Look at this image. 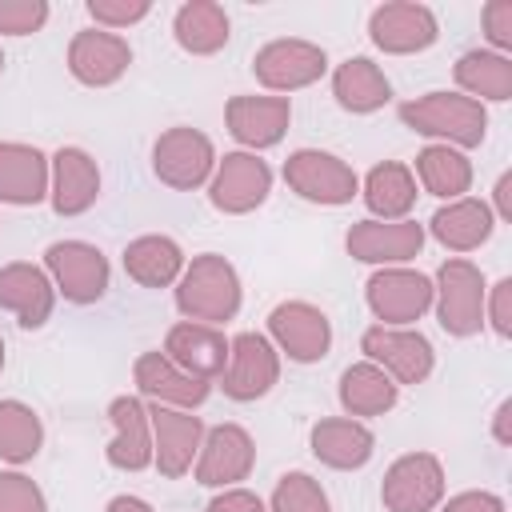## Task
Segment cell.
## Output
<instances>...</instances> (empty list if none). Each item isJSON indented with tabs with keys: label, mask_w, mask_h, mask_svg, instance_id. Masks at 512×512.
Returning a JSON list of instances; mask_svg holds the SVG:
<instances>
[{
	"label": "cell",
	"mask_w": 512,
	"mask_h": 512,
	"mask_svg": "<svg viewBox=\"0 0 512 512\" xmlns=\"http://www.w3.org/2000/svg\"><path fill=\"white\" fill-rule=\"evenodd\" d=\"M400 120H404V128L432 136L448 148H476V144H484V132H488L484 104L464 92H428V96L404 100Z\"/></svg>",
	"instance_id": "1"
},
{
	"label": "cell",
	"mask_w": 512,
	"mask_h": 512,
	"mask_svg": "<svg viewBox=\"0 0 512 512\" xmlns=\"http://www.w3.org/2000/svg\"><path fill=\"white\" fill-rule=\"evenodd\" d=\"M176 308L196 320V324H224L240 312V276L236 268L216 256H192V264H184L180 280H176Z\"/></svg>",
	"instance_id": "2"
},
{
	"label": "cell",
	"mask_w": 512,
	"mask_h": 512,
	"mask_svg": "<svg viewBox=\"0 0 512 512\" xmlns=\"http://www.w3.org/2000/svg\"><path fill=\"white\" fill-rule=\"evenodd\" d=\"M432 300H436V320L448 336H476L484 328L488 288H484V272L472 260H460V256L444 260L436 272Z\"/></svg>",
	"instance_id": "3"
},
{
	"label": "cell",
	"mask_w": 512,
	"mask_h": 512,
	"mask_svg": "<svg viewBox=\"0 0 512 512\" xmlns=\"http://www.w3.org/2000/svg\"><path fill=\"white\" fill-rule=\"evenodd\" d=\"M44 272L52 276L56 292L64 300H72V304H96L108 292V280H112L108 256L96 244H84V240H56V244H48Z\"/></svg>",
	"instance_id": "4"
},
{
	"label": "cell",
	"mask_w": 512,
	"mask_h": 512,
	"mask_svg": "<svg viewBox=\"0 0 512 512\" xmlns=\"http://www.w3.org/2000/svg\"><path fill=\"white\" fill-rule=\"evenodd\" d=\"M216 168V148L200 128H168L156 136L152 144V172L160 176V184L176 188V192H192L200 184L212 180Z\"/></svg>",
	"instance_id": "5"
},
{
	"label": "cell",
	"mask_w": 512,
	"mask_h": 512,
	"mask_svg": "<svg viewBox=\"0 0 512 512\" xmlns=\"http://www.w3.org/2000/svg\"><path fill=\"white\" fill-rule=\"evenodd\" d=\"M280 380V352L264 332H240L228 340V364L220 372V388L228 400H260Z\"/></svg>",
	"instance_id": "6"
},
{
	"label": "cell",
	"mask_w": 512,
	"mask_h": 512,
	"mask_svg": "<svg viewBox=\"0 0 512 512\" xmlns=\"http://www.w3.org/2000/svg\"><path fill=\"white\" fill-rule=\"evenodd\" d=\"M284 180L296 196L312 200V204H348L360 192V180L352 172V164H344L332 152L320 148H296L284 160Z\"/></svg>",
	"instance_id": "7"
},
{
	"label": "cell",
	"mask_w": 512,
	"mask_h": 512,
	"mask_svg": "<svg viewBox=\"0 0 512 512\" xmlns=\"http://www.w3.org/2000/svg\"><path fill=\"white\" fill-rule=\"evenodd\" d=\"M268 192H272V168L256 152H224V160H216L212 180H208L212 208L228 216H244L260 208Z\"/></svg>",
	"instance_id": "8"
},
{
	"label": "cell",
	"mask_w": 512,
	"mask_h": 512,
	"mask_svg": "<svg viewBox=\"0 0 512 512\" xmlns=\"http://www.w3.org/2000/svg\"><path fill=\"white\" fill-rule=\"evenodd\" d=\"M368 308L388 328H408L432 308V280L412 268H380L364 284Z\"/></svg>",
	"instance_id": "9"
},
{
	"label": "cell",
	"mask_w": 512,
	"mask_h": 512,
	"mask_svg": "<svg viewBox=\"0 0 512 512\" xmlns=\"http://www.w3.org/2000/svg\"><path fill=\"white\" fill-rule=\"evenodd\" d=\"M268 340L288 352L296 364H316L332 348V324L328 316L308 300H284L268 312Z\"/></svg>",
	"instance_id": "10"
},
{
	"label": "cell",
	"mask_w": 512,
	"mask_h": 512,
	"mask_svg": "<svg viewBox=\"0 0 512 512\" xmlns=\"http://www.w3.org/2000/svg\"><path fill=\"white\" fill-rule=\"evenodd\" d=\"M360 348L364 356L384 368L396 384H424L432 376V364H436V352L428 344V336L412 332V328H388V324H376L360 336Z\"/></svg>",
	"instance_id": "11"
},
{
	"label": "cell",
	"mask_w": 512,
	"mask_h": 512,
	"mask_svg": "<svg viewBox=\"0 0 512 512\" xmlns=\"http://www.w3.org/2000/svg\"><path fill=\"white\" fill-rule=\"evenodd\" d=\"M388 512H432L444 500V464L432 452H408L392 460L380 484Z\"/></svg>",
	"instance_id": "12"
},
{
	"label": "cell",
	"mask_w": 512,
	"mask_h": 512,
	"mask_svg": "<svg viewBox=\"0 0 512 512\" xmlns=\"http://www.w3.org/2000/svg\"><path fill=\"white\" fill-rule=\"evenodd\" d=\"M328 68V56L320 44L312 40H296V36H284V40H268L256 56H252V72L264 88L272 92H296V88H308L324 76Z\"/></svg>",
	"instance_id": "13"
},
{
	"label": "cell",
	"mask_w": 512,
	"mask_h": 512,
	"mask_svg": "<svg viewBox=\"0 0 512 512\" xmlns=\"http://www.w3.org/2000/svg\"><path fill=\"white\" fill-rule=\"evenodd\" d=\"M368 36L388 56H412V52H424L436 44L440 24H436V12L428 4L392 0L368 16Z\"/></svg>",
	"instance_id": "14"
},
{
	"label": "cell",
	"mask_w": 512,
	"mask_h": 512,
	"mask_svg": "<svg viewBox=\"0 0 512 512\" xmlns=\"http://www.w3.org/2000/svg\"><path fill=\"white\" fill-rule=\"evenodd\" d=\"M148 424H152V464L160 468L164 480H180L200 452L204 420L184 408L156 404L148 408Z\"/></svg>",
	"instance_id": "15"
},
{
	"label": "cell",
	"mask_w": 512,
	"mask_h": 512,
	"mask_svg": "<svg viewBox=\"0 0 512 512\" xmlns=\"http://www.w3.org/2000/svg\"><path fill=\"white\" fill-rule=\"evenodd\" d=\"M256 464V444L240 424H216L196 452V480L204 488H236Z\"/></svg>",
	"instance_id": "16"
},
{
	"label": "cell",
	"mask_w": 512,
	"mask_h": 512,
	"mask_svg": "<svg viewBox=\"0 0 512 512\" xmlns=\"http://www.w3.org/2000/svg\"><path fill=\"white\" fill-rule=\"evenodd\" d=\"M132 64V48L124 36L104 32V28H84L68 44V72L88 84V88H108L116 84Z\"/></svg>",
	"instance_id": "17"
},
{
	"label": "cell",
	"mask_w": 512,
	"mask_h": 512,
	"mask_svg": "<svg viewBox=\"0 0 512 512\" xmlns=\"http://www.w3.org/2000/svg\"><path fill=\"white\" fill-rule=\"evenodd\" d=\"M348 256L364 264H408L424 248V228L416 220H360L344 236Z\"/></svg>",
	"instance_id": "18"
},
{
	"label": "cell",
	"mask_w": 512,
	"mask_h": 512,
	"mask_svg": "<svg viewBox=\"0 0 512 512\" xmlns=\"http://www.w3.org/2000/svg\"><path fill=\"white\" fill-rule=\"evenodd\" d=\"M132 380H136L140 396H148L152 404H172V408H196L212 392V380H200V376L176 368L164 352H140L132 364Z\"/></svg>",
	"instance_id": "19"
},
{
	"label": "cell",
	"mask_w": 512,
	"mask_h": 512,
	"mask_svg": "<svg viewBox=\"0 0 512 512\" xmlns=\"http://www.w3.org/2000/svg\"><path fill=\"white\" fill-rule=\"evenodd\" d=\"M52 304H56V284L44 268L24 260L0 268V308H8L20 328H44Z\"/></svg>",
	"instance_id": "20"
},
{
	"label": "cell",
	"mask_w": 512,
	"mask_h": 512,
	"mask_svg": "<svg viewBox=\"0 0 512 512\" xmlns=\"http://www.w3.org/2000/svg\"><path fill=\"white\" fill-rule=\"evenodd\" d=\"M52 180H48V200L56 216H80L96 204L100 196V168L84 148H60L52 160Z\"/></svg>",
	"instance_id": "21"
},
{
	"label": "cell",
	"mask_w": 512,
	"mask_h": 512,
	"mask_svg": "<svg viewBox=\"0 0 512 512\" xmlns=\"http://www.w3.org/2000/svg\"><path fill=\"white\" fill-rule=\"evenodd\" d=\"M164 356L176 368H184V372H192L200 380H220V372L228 364V336L220 328H212V324L180 320L164 336Z\"/></svg>",
	"instance_id": "22"
},
{
	"label": "cell",
	"mask_w": 512,
	"mask_h": 512,
	"mask_svg": "<svg viewBox=\"0 0 512 512\" xmlns=\"http://www.w3.org/2000/svg\"><path fill=\"white\" fill-rule=\"evenodd\" d=\"M224 120L244 148H272L288 132L292 104L288 96H232L224 108Z\"/></svg>",
	"instance_id": "23"
},
{
	"label": "cell",
	"mask_w": 512,
	"mask_h": 512,
	"mask_svg": "<svg viewBox=\"0 0 512 512\" xmlns=\"http://www.w3.org/2000/svg\"><path fill=\"white\" fill-rule=\"evenodd\" d=\"M108 424L116 428L108 444V464L120 472H144L152 464V424L140 396H116L108 404Z\"/></svg>",
	"instance_id": "24"
},
{
	"label": "cell",
	"mask_w": 512,
	"mask_h": 512,
	"mask_svg": "<svg viewBox=\"0 0 512 512\" xmlns=\"http://www.w3.org/2000/svg\"><path fill=\"white\" fill-rule=\"evenodd\" d=\"M48 156L32 144H16V140H0V204H40L48 196Z\"/></svg>",
	"instance_id": "25"
},
{
	"label": "cell",
	"mask_w": 512,
	"mask_h": 512,
	"mask_svg": "<svg viewBox=\"0 0 512 512\" xmlns=\"http://www.w3.org/2000/svg\"><path fill=\"white\" fill-rule=\"evenodd\" d=\"M308 444H312V456L336 472H352V468H364L376 452V436L360 424V420H344V416H328V420H316L312 432H308Z\"/></svg>",
	"instance_id": "26"
},
{
	"label": "cell",
	"mask_w": 512,
	"mask_h": 512,
	"mask_svg": "<svg viewBox=\"0 0 512 512\" xmlns=\"http://www.w3.org/2000/svg\"><path fill=\"white\" fill-rule=\"evenodd\" d=\"M496 228V216L484 200H472V196H460V200H448L444 208H436V216L428 220V232L448 248V252H472L480 248Z\"/></svg>",
	"instance_id": "27"
},
{
	"label": "cell",
	"mask_w": 512,
	"mask_h": 512,
	"mask_svg": "<svg viewBox=\"0 0 512 512\" xmlns=\"http://www.w3.org/2000/svg\"><path fill=\"white\" fill-rule=\"evenodd\" d=\"M332 96L344 112L352 116H368L376 108H384L392 100V84L380 72V64H372L368 56H348L336 72H332Z\"/></svg>",
	"instance_id": "28"
},
{
	"label": "cell",
	"mask_w": 512,
	"mask_h": 512,
	"mask_svg": "<svg viewBox=\"0 0 512 512\" xmlns=\"http://www.w3.org/2000/svg\"><path fill=\"white\" fill-rule=\"evenodd\" d=\"M124 272L140 284V288H168L180 280L184 272V252L172 236H136L124 248Z\"/></svg>",
	"instance_id": "29"
},
{
	"label": "cell",
	"mask_w": 512,
	"mask_h": 512,
	"mask_svg": "<svg viewBox=\"0 0 512 512\" xmlns=\"http://www.w3.org/2000/svg\"><path fill=\"white\" fill-rule=\"evenodd\" d=\"M400 400V384L372 360L348 364L340 376V408L348 416H380Z\"/></svg>",
	"instance_id": "30"
},
{
	"label": "cell",
	"mask_w": 512,
	"mask_h": 512,
	"mask_svg": "<svg viewBox=\"0 0 512 512\" xmlns=\"http://www.w3.org/2000/svg\"><path fill=\"white\" fill-rule=\"evenodd\" d=\"M172 36L192 56H212L228 44V12L216 0H188L172 16Z\"/></svg>",
	"instance_id": "31"
},
{
	"label": "cell",
	"mask_w": 512,
	"mask_h": 512,
	"mask_svg": "<svg viewBox=\"0 0 512 512\" xmlns=\"http://www.w3.org/2000/svg\"><path fill=\"white\" fill-rule=\"evenodd\" d=\"M416 176L412 168L384 160L364 176V204L376 220H408V212L416 208Z\"/></svg>",
	"instance_id": "32"
},
{
	"label": "cell",
	"mask_w": 512,
	"mask_h": 512,
	"mask_svg": "<svg viewBox=\"0 0 512 512\" xmlns=\"http://www.w3.org/2000/svg\"><path fill=\"white\" fill-rule=\"evenodd\" d=\"M416 176L424 184V192L440 196V200H460L472 188V164L460 148L448 144H428L416 152Z\"/></svg>",
	"instance_id": "33"
},
{
	"label": "cell",
	"mask_w": 512,
	"mask_h": 512,
	"mask_svg": "<svg viewBox=\"0 0 512 512\" xmlns=\"http://www.w3.org/2000/svg\"><path fill=\"white\" fill-rule=\"evenodd\" d=\"M456 84L472 96V100H512V60L500 52H484L472 48L456 60Z\"/></svg>",
	"instance_id": "34"
},
{
	"label": "cell",
	"mask_w": 512,
	"mask_h": 512,
	"mask_svg": "<svg viewBox=\"0 0 512 512\" xmlns=\"http://www.w3.org/2000/svg\"><path fill=\"white\" fill-rule=\"evenodd\" d=\"M44 444L40 416L20 400H0V460L28 464Z\"/></svg>",
	"instance_id": "35"
},
{
	"label": "cell",
	"mask_w": 512,
	"mask_h": 512,
	"mask_svg": "<svg viewBox=\"0 0 512 512\" xmlns=\"http://www.w3.org/2000/svg\"><path fill=\"white\" fill-rule=\"evenodd\" d=\"M268 512H332V504L320 480H312L308 472H284L280 484L272 488Z\"/></svg>",
	"instance_id": "36"
},
{
	"label": "cell",
	"mask_w": 512,
	"mask_h": 512,
	"mask_svg": "<svg viewBox=\"0 0 512 512\" xmlns=\"http://www.w3.org/2000/svg\"><path fill=\"white\" fill-rule=\"evenodd\" d=\"M0 512H48V500L24 472H0Z\"/></svg>",
	"instance_id": "37"
},
{
	"label": "cell",
	"mask_w": 512,
	"mask_h": 512,
	"mask_svg": "<svg viewBox=\"0 0 512 512\" xmlns=\"http://www.w3.org/2000/svg\"><path fill=\"white\" fill-rule=\"evenodd\" d=\"M48 20L44 0H0V32L4 36H32Z\"/></svg>",
	"instance_id": "38"
},
{
	"label": "cell",
	"mask_w": 512,
	"mask_h": 512,
	"mask_svg": "<svg viewBox=\"0 0 512 512\" xmlns=\"http://www.w3.org/2000/svg\"><path fill=\"white\" fill-rule=\"evenodd\" d=\"M148 0H88V16L104 28H128L148 16Z\"/></svg>",
	"instance_id": "39"
},
{
	"label": "cell",
	"mask_w": 512,
	"mask_h": 512,
	"mask_svg": "<svg viewBox=\"0 0 512 512\" xmlns=\"http://www.w3.org/2000/svg\"><path fill=\"white\" fill-rule=\"evenodd\" d=\"M480 20H484V36L504 56V48H512V0H488L484 12H480Z\"/></svg>",
	"instance_id": "40"
},
{
	"label": "cell",
	"mask_w": 512,
	"mask_h": 512,
	"mask_svg": "<svg viewBox=\"0 0 512 512\" xmlns=\"http://www.w3.org/2000/svg\"><path fill=\"white\" fill-rule=\"evenodd\" d=\"M488 304V320H492V328H496V336H512V280H500L496 288H492V300H484Z\"/></svg>",
	"instance_id": "41"
},
{
	"label": "cell",
	"mask_w": 512,
	"mask_h": 512,
	"mask_svg": "<svg viewBox=\"0 0 512 512\" xmlns=\"http://www.w3.org/2000/svg\"><path fill=\"white\" fill-rule=\"evenodd\" d=\"M204 512H268V508H264V500H260L256 492H248V488H224L220 496L208 500Z\"/></svg>",
	"instance_id": "42"
},
{
	"label": "cell",
	"mask_w": 512,
	"mask_h": 512,
	"mask_svg": "<svg viewBox=\"0 0 512 512\" xmlns=\"http://www.w3.org/2000/svg\"><path fill=\"white\" fill-rule=\"evenodd\" d=\"M440 512H504V500L496 492H460Z\"/></svg>",
	"instance_id": "43"
},
{
	"label": "cell",
	"mask_w": 512,
	"mask_h": 512,
	"mask_svg": "<svg viewBox=\"0 0 512 512\" xmlns=\"http://www.w3.org/2000/svg\"><path fill=\"white\" fill-rule=\"evenodd\" d=\"M496 212H500V220H512V172H504L496 180Z\"/></svg>",
	"instance_id": "44"
},
{
	"label": "cell",
	"mask_w": 512,
	"mask_h": 512,
	"mask_svg": "<svg viewBox=\"0 0 512 512\" xmlns=\"http://www.w3.org/2000/svg\"><path fill=\"white\" fill-rule=\"evenodd\" d=\"M492 432H496V440H500V444H512V400H504V404L496 408Z\"/></svg>",
	"instance_id": "45"
},
{
	"label": "cell",
	"mask_w": 512,
	"mask_h": 512,
	"mask_svg": "<svg viewBox=\"0 0 512 512\" xmlns=\"http://www.w3.org/2000/svg\"><path fill=\"white\" fill-rule=\"evenodd\" d=\"M104 512H156V508L148 500H140V496H112Z\"/></svg>",
	"instance_id": "46"
},
{
	"label": "cell",
	"mask_w": 512,
	"mask_h": 512,
	"mask_svg": "<svg viewBox=\"0 0 512 512\" xmlns=\"http://www.w3.org/2000/svg\"><path fill=\"white\" fill-rule=\"evenodd\" d=\"M0 372H4V336H0Z\"/></svg>",
	"instance_id": "47"
},
{
	"label": "cell",
	"mask_w": 512,
	"mask_h": 512,
	"mask_svg": "<svg viewBox=\"0 0 512 512\" xmlns=\"http://www.w3.org/2000/svg\"><path fill=\"white\" fill-rule=\"evenodd\" d=\"M0 72H4V48H0Z\"/></svg>",
	"instance_id": "48"
}]
</instances>
